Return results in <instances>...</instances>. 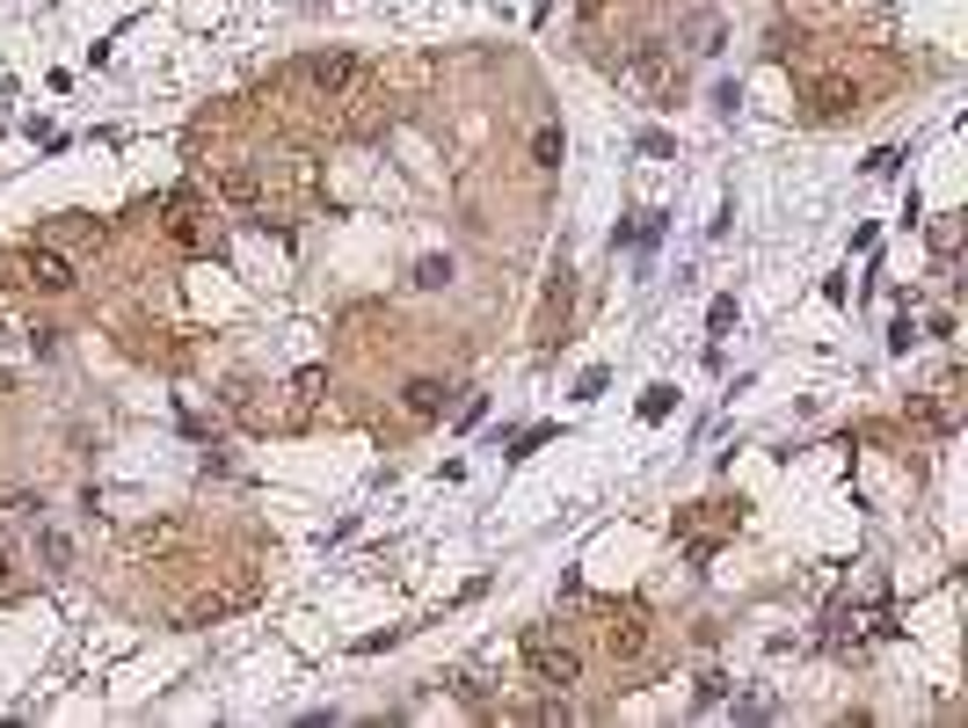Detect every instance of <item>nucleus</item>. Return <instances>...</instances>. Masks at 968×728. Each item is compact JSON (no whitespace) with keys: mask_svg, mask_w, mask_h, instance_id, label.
Listing matches in <instances>:
<instances>
[{"mask_svg":"<svg viewBox=\"0 0 968 728\" xmlns=\"http://www.w3.org/2000/svg\"><path fill=\"white\" fill-rule=\"evenodd\" d=\"M525 663H532L539 685H554V692H568V685L582 678V655L568 649V641H554V633H525Z\"/></svg>","mask_w":968,"mask_h":728,"instance_id":"obj_1","label":"nucleus"},{"mask_svg":"<svg viewBox=\"0 0 968 728\" xmlns=\"http://www.w3.org/2000/svg\"><path fill=\"white\" fill-rule=\"evenodd\" d=\"M23 285H37V291H73V263L59 255V248H29V255H23Z\"/></svg>","mask_w":968,"mask_h":728,"instance_id":"obj_2","label":"nucleus"},{"mask_svg":"<svg viewBox=\"0 0 968 728\" xmlns=\"http://www.w3.org/2000/svg\"><path fill=\"white\" fill-rule=\"evenodd\" d=\"M306 80H314L320 96H342V88L357 80V59H350V51H320V59H306Z\"/></svg>","mask_w":968,"mask_h":728,"instance_id":"obj_3","label":"nucleus"},{"mask_svg":"<svg viewBox=\"0 0 968 728\" xmlns=\"http://www.w3.org/2000/svg\"><path fill=\"white\" fill-rule=\"evenodd\" d=\"M444 401H452V387H444V379H408V387H401V409H408L415 423L444 415Z\"/></svg>","mask_w":968,"mask_h":728,"instance_id":"obj_4","label":"nucleus"},{"mask_svg":"<svg viewBox=\"0 0 968 728\" xmlns=\"http://www.w3.org/2000/svg\"><path fill=\"white\" fill-rule=\"evenodd\" d=\"M605 649H612V655H627V663H633V655L649 649V627H641V619H612V627H605Z\"/></svg>","mask_w":968,"mask_h":728,"instance_id":"obj_5","label":"nucleus"},{"mask_svg":"<svg viewBox=\"0 0 968 728\" xmlns=\"http://www.w3.org/2000/svg\"><path fill=\"white\" fill-rule=\"evenodd\" d=\"M532 161H539V168H561V131H554V124H539V131H532Z\"/></svg>","mask_w":968,"mask_h":728,"instance_id":"obj_6","label":"nucleus"},{"mask_svg":"<svg viewBox=\"0 0 968 728\" xmlns=\"http://www.w3.org/2000/svg\"><path fill=\"white\" fill-rule=\"evenodd\" d=\"M415 285H423V291L452 285V263H444V255H423V263H415Z\"/></svg>","mask_w":968,"mask_h":728,"instance_id":"obj_7","label":"nucleus"},{"mask_svg":"<svg viewBox=\"0 0 968 728\" xmlns=\"http://www.w3.org/2000/svg\"><path fill=\"white\" fill-rule=\"evenodd\" d=\"M226 197H241V204H248V197H255V175L234 168V175H226Z\"/></svg>","mask_w":968,"mask_h":728,"instance_id":"obj_8","label":"nucleus"},{"mask_svg":"<svg viewBox=\"0 0 968 728\" xmlns=\"http://www.w3.org/2000/svg\"><path fill=\"white\" fill-rule=\"evenodd\" d=\"M8 590H15V576H8V554H0V598H8Z\"/></svg>","mask_w":968,"mask_h":728,"instance_id":"obj_9","label":"nucleus"}]
</instances>
